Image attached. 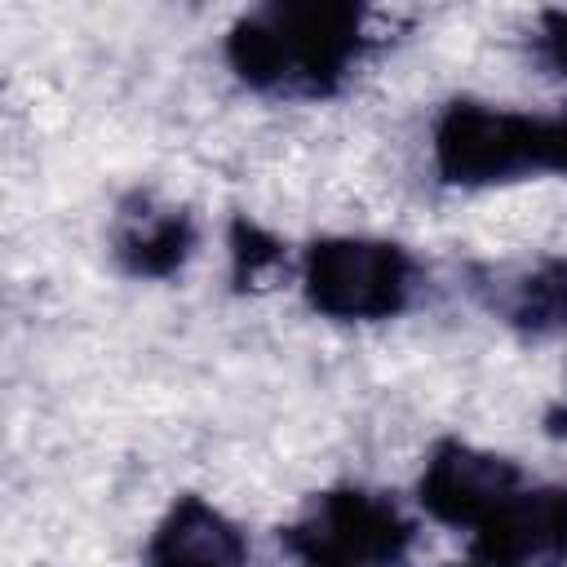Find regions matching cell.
<instances>
[{
  "label": "cell",
  "instance_id": "cell-10",
  "mask_svg": "<svg viewBox=\"0 0 567 567\" xmlns=\"http://www.w3.org/2000/svg\"><path fill=\"white\" fill-rule=\"evenodd\" d=\"M226 252H230V284L235 292H261L288 270V248L275 230L252 221L248 213H235L226 226Z\"/></svg>",
  "mask_w": 567,
  "mask_h": 567
},
{
  "label": "cell",
  "instance_id": "cell-2",
  "mask_svg": "<svg viewBox=\"0 0 567 567\" xmlns=\"http://www.w3.org/2000/svg\"><path fill=\"white\" fill-rule=\"evenodd\" d=\"M430 168L452 190L567 177V106L545 115L452 97L430 124Z\"/></svg>",
  "mask_w": 567,
  "mask_h": 567
},
{
  "label": "cell",
  "instance_id": "cell-8",
  "mask_svg": "<svg viewBox=\"0 0 567 567\" xmlns=\"http://www.w3.org/2000/svg\"><path fill=\"white\" fill-rule=\"evenodd\" d=\"M465 292L509 332L545 341L567 332V257L536 261H474L465 266Z\"/></svg>",
  "mask_w": 567,
  "mask_h": 567
},
{
  "label": "cell",
  "instance_id": "cell-9",
  "mask_svg": "<svg viewBox=\"0 0 567 567\" xmlns=\"http://www.w3.org/2000/svg\"><path fill=\"white\" fill-rule=\"evenodd\" d=\"M248 563L252 549L244 527L199 492H182L146 536L137 567H248Z\"/></svg>",
  "mask_w": 567,
  "mask_h": 567
},
{
  "label": "cell",
  "instance_id": "cell-7",
  "mask_svg": "<svg viewBox=\"0 0 567 567\" xmlns=\"http://www.w3.org/2000/svg\"><path fill=\"white\" fill-rule=\"evenodd\" d=\"M470 563L478 567H567V483L527 478L474 532Z\"/></svg>",
  "mask_w": 567,
  "mask_h": 567
},
{
  "label": "cell",
  "instance_id": "cell-6",
  "mask_svg": "<svg viewBox=\"0 0 567 567\" xmlns=\"http://www.w3.org/2000/svg\"><path fill=\"white\" fill-rule=\"evenodd\" d=\"M106 248L120 275L142 284H168L190 266L199 248V221L186 204H173L151 186H133L111 208Z\"/></svg>",
  "mask_w": 567,
  "mask_h": 567
},
{
  "label": "cell",
  "instance_id": "cell-5",
  "mask_svg": "<svg viewBox=\"0 0 567 567\" xmlns=\"http://www.w3.org/2000/svg\"><path fill=\"white\" fill-rule=\"evenodd\" d=\"M523 483L527 470L514 456L474 447L465 439H439L416 474V505L425 518L452 532H474Z\"/></svg>",
  "mask_w": 567,
  "mask_h": 567
},
{
  "label": "cell",
  "instance_id": "cell-11",
  "mask_svg": "<svg viewBox=\"0 0 567 567\" xmlns=\"http://www.w3.org/2000/svg\"><path fill=\"white\" fill-rule=\"evenodd\" d=\"M527 58L540 75L567 84V9H545L527 35Z\"/></svg>",
  "mask_w": 567,
  "mask_h": 567
},
{
  "label": "cell",
  "instance_id": "cell-1",
  "mask_svg": "<svg viewBox=\"0 0 567 567\" xmlns=\"http://www.w3.org/2000/svg\"><path fill=\"white\" fill-rule=\"evenodd\" d=\"M377 13L354 0H270L239 13L221 58L230 75L270 102H328L377 53Z\"/></svg>",
  "mask_w": 567,
  "mask_h": 567
},
{
  "label": "cell",
  "instance_id": "cell-13",
  "mask_svg": "<svg viewBox=\"0 0 567 567\" xmlns=\"http://www.w3.org/2000/svg\"><path fill=\"white\" fill-rule=\"evenodd\" d=\"M443 567H478V563H443Z\"/></svg>",
  "mask_w": 567,
  "mask_h": 567
},
{
  "label": "cell",
  "instance_id": "cell-12",
  "mask_svg": "<svg viewBox=\"0 0 567 567\" xmlns=\"http://www.w3.org/2000/svg\"><path fill=\"white\" fill-rule=\"evenodd\" d=\"M549 434H567V399L558 412H549Z\"/></svg>",
  "mask_w": 567,
  "mask_h": 567
},
{
  "label": "cell",
  "instance_id": "cell-3",
  "mask_svg": "<svg viewBox=\"0 0 567 567\" xmlns=\"http://www.w3.org/2000/svg\"><path fill=\"white\" fill-rule=\"evenodd\" d=\"M412 248L377 235H319L297 257V288L328 323H390L425 292Z\"/></svg>",
  "mask_w": 567,
  "mask_h": 567
},
{
  "label": "cell",
  "instance_id": "cell-4",
  "mask_svg": "<svg viewBox=\"0 0 567 567\" xmlns=\"http://www.w3.org/2000/svg\"><path fill=\"white\" fill-rule=\"evenodd\" d=\"M416 545V518L385 492L337 483L315 492L279 527L292 567H403Z\"/></svg>",
  "mask_w": 567,
  "mask_h": 567
}]
</instances>
